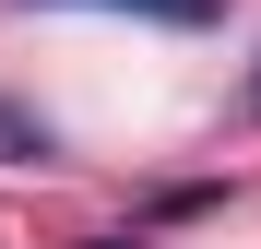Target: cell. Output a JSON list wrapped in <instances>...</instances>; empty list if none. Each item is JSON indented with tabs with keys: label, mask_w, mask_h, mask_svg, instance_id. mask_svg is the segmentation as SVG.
<instances>
[{
	"label": "cell",
	"mask_w": 261,
	"mask_h": 249,
	"mask_svg": "<svg viewBox=\"0 0 261 249\" xmlns=\"http://www.w3.org/2000/svg\"><path fill=\"white\" fill-rule=\"evenodd\" d=\"M0 166H60V131H48L24 95H0Z\"/></svg>",
	"instance_id": "obj_1"
},
{
	"label": "cell",
	"mask_w": 261,
	"mask_h": 249,
	"mask_svg": "<svg viewBox=\"0 0 261 249\" xmlns=\"http://www.w3.org/2000/svg\"><path fill=\"white\" fill-rule=\"evenodd\" d=\"M24 12H36V0H24ZM83 12H143V24H214L226 0H83Z\"/></svg>",
	"instance_id": "obj_2"
},
{
	"label": "cell",
	"mask_w": 261,
	"mask_h": 249,
	"mask_svg": "<svg viewBox=\"0 0 261 249\" xmlns=\"http://www.w3.org/2000/svg\"><path fill=\"white\" fill-rule=\"evenodd\" d=\"M238 119H261V71H249V95H238Z\"/></svg>",
	"instance_id": "obj_3"
},
{
	"label": "cell",
	"mask_w": 261,
	"mask_h": 249,
	"mask_svg": "<svg viewBox=\"0 0 261 249\" xmlns=\"http://www.w3.org/2000/svg\"><path fill=\"white\" fill-rule=\"evenodd\" d=\"M95 249H143V237H95Z\"/></svg>",
	"instance_id": "obj_4"
}]
</instances>
